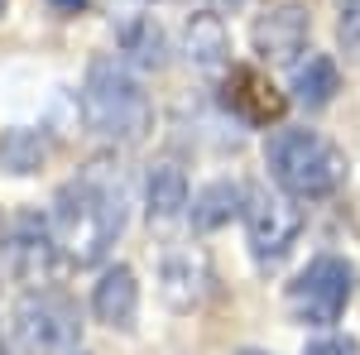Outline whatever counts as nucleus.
<instances>
[{
    "mask_svg": "<svg viewBox=\"0 0 360 355\" xmlns=\"http://www.w3.org/2000/svg\"><path fill=\"white\" fill-rule=\"evenodd\" d=\"M0 355H20V351H15V346H0Z\"/></svg>",
    "mask_w": 360,
    "mask_h": 355,
    "instance_id": "obj_23",
    "label": "nucleus"
},
{
    "mask_svg": "<svg viewBox=\"0 0 360 355\" xmlns=\"http://www.w3.org/2000/svg\"><path fill=\"white\" fill-rule=\"evenodd\" d=\"M245 197L250 192L240 188V183H207V188L193 197V207H188V217H193L197 231H221V226H231V221L245 212Z\"/></svg>",
    "mask_w": 360,
    "mask_h": 355,
    "instance_id": "obj_16",
    "label": "nucleus"
},
{
    "mask_svg": "<svg viewBox=\"0 0 360 355\" xmlns=\"http://www.w3.org/2000/svg\"><path fill=\"white\" fill-rule=\"evenodd\" d=\"M221 10H245V0H217Z\"/></svg>",
    "mask_w": 360,
    "mask_h": 355,
    "instance_id": "obj_21",
    "label": "nucleus"
},
{
    "mask_svg": "<svg viewBox=\"0 0 360 355\" xmlns=\"http://www.w3.org/2000/svg\"><path fill=\"white\" fill-rule=\"evenodd\" d=\"M91 312H96V322H106V327H130L139 312V283H135V269L130 264H115V269L101 273V283L91 288Z\"/></svg>",
    "mask_w": 360,
    "mask_h": 355,
    "instance_id": "obj_13",
    "label": "nucleus"
},
{
    "mask_svg": "<svg viewBox=\"0 0 360 355\" xmlns=\"http://www.w3.org/2000/svg\"><path fill=\"white\" fill-rule=\"evenodd\" d=\"M77 336H82V312L63 293L34 288L29 298H20L10 317V346L25 355H68L77 346Z\"/></svg>",
    "mask_w": 360,
    "mask_h": 355,
    "instance_id": "obj_4",
    "label": "nucleus"
},
{
    "mask_svg": "<svg viewBox=\"0 0 360 355\" xmlns=\"http://www.w3.org/2000/svg\"><path fill=\"white\" fill-rule=\"evenodd\" d=\"M183 58L193 63L197 72H217V67L231 63V34H226L221 15H212V10L188 15V25H183Z\"/></svg>",
    "mask_w": 360,
    "mask_h": 355,
    "instance_id": "obj_11",
    "label": "nucleus"
},
{
    "mask_svg": "<svg viewBox=\"0 0 360 355\" xmlns=\"http://www.w3.org/2000/svg\"><path fill=\"white\" fill-rule=\"evenodd\" d=\"M49 164V135L44 130H29V125H15L0 135V168L5 173H39Z\"/></svg>",
    "mask_w": 360,
    "mask_h": 355,
    "instance_id": "obj_17",
    "label": "nucleus"
},
{
    "mask_svg": "<svg viewBox=\"0 0 360 355\" xmlns=\"http://www.w3.org/2000/svg\"><path fill=\"white\" fill-rule=\"evenodd\" d=\"M115 39H120V49H125V63H135V67H164L168 63V44H164V29L154 25V15H144V10H125V15H115Z\"/></svg>",
    "mask_w": 360,
    "mask_h": 355,
    "instance_id": "obj_12",
    "label": "nucleus"
},
{
    "mask_svg": "<svg viewBox=\"0 0 360 355\" xmlns=\"http://www.w3.org/2000/svg\"><path fill=\"white\" fill-rule=\"evenodd\" d=\"M236 355H274V351H255V346H250V351H236Z\"/></svg>",
    "mask_w": 360,
    "mask_h": 355,
    "instance_id": "obj_22",
    "label": "nucleus"
},
{
    "mask_svg": "<svg viewBox=\"0 0 360 355\" xmlns=\"http://www.w3.org/2000/svg\"><path fill=\"white\" fill-rule=\"evenodd\" d=\"M303 355H360V341L356 336H322V341H312Z\"/></svg>",
    "mask_w": 360,
    "mask_h": 355,
    "instance_id": "obj_19",
    "label": "nucleus"
},
{
    "mask_svg": "<svg viewBox=\"0 0 360 355\" xmlns=\"http://www.w3.org/2000/svg\"><path fill=\"white\" fill-rule=\"evenodd\" d=\"M0 259H5V273L25 288L53 283L58 269H63V250L53 240V226L39 212H15L0 226Z\"/></svg>",
    "mask_w": 360,
    "mask_h": 355,
    "instance_id": "obj_5",
    "label": "nucleus"
},
{
    "mask_svg": "<svg viewBox=\"0 0 360 355\" xmlns=\"http://www.w3.org/2000/svg\"><path fill=\"white\" fill-rule=\"evenodd\" d=\"M53 5H58V10H63V15H77V10H82L86 0H53Z\"/></svg>",
    "mask_w": 360,
    "mask_h": 355,
    "instance_id": "obj_20",
    "label": "nucleus"
},
{
    "mask_svg": "<svg viewBox=\"0 0 360 355\" xmlns=\"http://www.w3.org/2000/svg\"><path fill=\"white\" fill-rule=\"evenodd\" d=\"M82 120L91 135L111 144H139L154 130V106L139 77L125 67V58H96L82 82Z\"/></svg>",
    "mask_w": 360,
    "mask_h": 355,
    "instance_id": "obj_2",
    "label": "nucleus"
},
{
    "mask_svg": "<svg viewBox=\"0 0 360 355\" xmlns=\"http://www.w3.org/2000/svg\"><path fill=\"white\" fill-rule=\"evenodd\" d=\"M212 288H217V273H212L207 250H197V245L164 250V259H159V298L173 312H197L202 302L212 298Z\"/></svg>",
    "mask_w": 360,
    "mask_h": 355,
    "instance_id": "obj_8",
    "label": "nucleus"
},
{
    "mask_svg": "<svg viewBox=\"0 0 360 355\" xmlns=\"http://www.w3.org/2000/svg\"><path fill=\"white\" fill-rule=\"evenodd\" d=\"M264 164H269V178L298 202L332 197L346 183V154L317 130H278L264 149Z\"/></svg>",
    "mask_w": 360,
    "mask_h": 355,
    "instance_id": "obj_3",
    "label": "nucleus"
},
{
    "mask_svg": "<svg viewBox=\"0 0 360 355\" xmlns=\"http://www.w3.org/2000/svg\"><path fill=\"white\" fill-rule=\"evenodd\" d=\"M68 355H82V351H68Z\"/></svg>",
    "mask_w": 360,
    "mask_h": 355,
    "instance_id": "obj_25",
    "label": "nucleus"
},
{
    "mask_svg": "<svg viewBox=\"0 0 360 355\" xmlns=\"http://www.w3.org/2000/svg\"><path fill=\"white\" fill-rule=\"evenodd\" d=\"M351 288H356V269L336 254H317L288 288V307L303 327H332L341 322L346 302H351Z\"/></svg>",
    "mask_w": 360,
    "mask_h": 355,
    "instance_id": "obj_6",
    "label": "nucleus"
},
{
    "mask_svg": "<svg viewBox=\"0 0 360 355\" xmlns=\"http://www.w3.org/2000/svg\"><path fill=\"white\" fill-rule=\"evenodd\" d=\"M288 67H293L288 91H293L298 106H307V110L332 106V96L341 91V72H336L332 58H327V53H307V58H293Z\"/></svg>",
    "mask_w": 360,
    "mask_h": 355,
    "instance_id": "obj_14",
    "label": "nucleus"
},
{
    "mask_svg": "<svg viewBox=\"0 0 360 355\" xmlns=\"http://www.w3.org/2000/svg\"><path fill=\"white\" fill-rule=\"evenodd\" d=\"M221 101L240 125H255V130L259 125H278L283 120V106H288V96L259 67H231V77L221 86Z\"/></svg>",
    "mask_w": 360,
    "mask_h": 355,
    "instance_id": "obj_10",
    "label": "nucleus"
},
{
    "mask_svg": "<svg viewBox=\"0 0 360 355\" xmlns=\"http://www.w3.org/2000/svg\"><path fill=\"white\" fill-rule=\"evenodd\" d=\"M307 34H312L307 10L298 5V0H278V5H269V10L255 20V29H250V44H255L259 63H278V67H283V63L303 58Z\"/></svg>",
    "mask_w": 360,
    "mask_h": 355,
    "instance_id": "obj_9",
    "label": "nucleus"
},
{
    "mask_svg": "<svg viewBox=\"0 0 360 355\" xmlns=\"http://www.w3.org/2000/svg\"><path fill=\"white\" fill-rule=\"evenodd\" d=\"M336 44L341 53L360 63V0H341V20H336Z\"/></svg>",
    "mask_w": 360,
    "mask_h": 355,
    "instance_id": "obj_18",
    "label": "nucleus"
},
{
    "mask_svg": "<svg viewBox=\"0 0 360 355\" xmlns=\"http://www.w3.org/2000/svg\"><path fill=\"white\" fill-rule=\"evenodd\" d=\"M144 212H149V221H173L188 212V173L173 159L144 173Z\"/></svg>",
    "mask_w": 360,
    "mask_h": 355,
    "instance_id": "obj_15",
    "label": "nucleus"
},
{
    "mask_svg": "<svg viewBox=\"0 0 360 355\" xmlns=\"http://www.w3.org/2000/svg\"><path fill=\"white\" fill-rule=\"evenodd\" d=\"M125 202H130L125 173H120V164L111 168L106 159L86 164L68 188H58L49 226H53V240L63 250V259L77 264V269L101 264L111 254L115 235L125 231Z\"/></svg>",
    "mask_w": 360,
    "mask_h": 355,
    "instance_id": "obj_1",
    "label": "nucleus"
},
{
    "mask_svg": "<svg viewBox=\"0 0 360 355\" xmlns=\"http://www.w3.org/2000/svg\"><path fill=\"white\" fill-rule=\"evenodd\" d=\"M245 235H250V254L259 259V264H278L293 240L303 235V207H298V197H288V192H250L245 197Z\"/></svg>",
    "mask_w": 360,
    "mask_h": 355,
    "instance_id": "obj_7",
    "label": "nucleus"
},
{
    "mask_svg": "<svg viewBox=\"0 0 360 355\" xmlns=\"http://www.w3.org/2000/svg\"><path fill=\"white\" fill-rule=\"evenodd\" d=\"M0 15H5V0H0Z\"/></svg>",
    "mask_w": 360,
    "mask_h": 355,
    "instance_id": "obj_24",
    "label": "nucleus"
},
{
    "mask_svg": "<svg viewBox=\"0 0 360 355\" xmlns=\"http://www.w3.org/2000/svg\"><path fill=\"white\" fill-rule=\"evenodd\" d=\"M178 5H183V0H178Z\"/></svg>",
    "mask_w": 360,
    "mask_h": 355,
    "instance_id": "obj_26",
    "label": "nucleus"
}]
</instances>
